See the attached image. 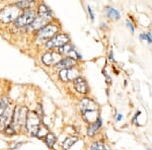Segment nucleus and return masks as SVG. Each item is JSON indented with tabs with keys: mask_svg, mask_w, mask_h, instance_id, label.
Here are the masks:
<instances>
[{
	"mask_svg": "<svg viewBox=\"0 0 152 150\" xmlns=\"http://www.w3.org/2000/svg\"><path fill=\"white\" fill-rule=\"evenodd\" d=\"M62 60L61 59V55L54 52H49L46 53L45 55L42 58V61H43L44 64H46L47 66H51V65H57V64Z\"/></svg>",
	"mask_w": 152,
	"mask_h": 150,
	"instance_id": "0eeeda50",
	"label": "nucleus"
},
{
	"mask_svg": "<svg viewBox=\"0 0 152 150\" xmlns=\"http://www.w3.org/2000/svg\"><path fill=\"white\" fill-rule=\"evenodd\" d=\"M80 109H81L83 114L85 113H91V112H97V105L95 104L90 98H83L80 104Z\"/></svg>",
	"mask_w": 152,
	"mask_h": 150,
	"instance_id": "6e6552de",
	"label": "nucleus"
},
{
	"mask_svg": "<svg viewBox=\"0 0 152 150\" xmlns=\"http://www.w3.org/2000/svg\"><path fill=\"white\" fill-rule=\"evenodd\" d=\"M73 50L72 46L69 45V44H66L65 46L59 48V54H65V55H69L71 51Z\"/></svg>",
	"mask_w": 152,
	"mask_h": 150,
	"instance_id": "6ab92c4d",
	"label": "nucleus"
},
{
	"mask_svg": "<svg viewBox=\"0 0 152 150\" xmlns=\"http://www.w3.org/2000/svg\"><path fill=\"white\" fill-rule=\"evenodd\" d=\"M49 23V20H47V19H45V18H41V16H36V18H35V20H34V23L31 24V29H40L42 28H44V26H47V23Z\"/></svg>",
	"mask_w": 152,
	"mask_h": 150,
	"instance_id": "9b49d317",
	"label": "nucleus"
},
{
	"mask_svg": "<svg viewBox=\"0 0 152 150\" xmlns=\"http://www.w3.org/2000/svg\"><path fill=\"white\" fill-rule=\"evenodd\" d=\"M59 76H60L61 80L63 81H68V78H67V69H62L59 73Z\"/></svg>",
	"mask_w": 152,
	"mask_h": 150,
	"instance_id": "4be33fe9",
	"label": "nucleus"
},
{
	"mask_svg": "<svg viewBox=\"0 0 152 150\" xmlns=\"http://www.w3.org/2000/svg\"><path fill=\"white\" fill-rule=\"evenodd\" d=\"M41 125V118L40 116L37 114L36 112H28V118H26V128L28 131L31 133V135H35L38 132V129L40 128Z\"/></svg>",
	"mask_w": 152,
	"mask_h": 150,
	"instance_id": "20e7f679",
	"label": "nucleus"
},
{
	"mask_svg": "<svg viewBox=\"0 0 152 150\" xmlns=\"http://www.w3.org/2000/svg\"><path fill=\"white\" fill-rule=\"evenodd\" d=\"M34 4V1L31 0H24V1H18L16 2L14 5L16 7H18L19 9H28Z\"/></svg>",
	"mask_w": 152,
	"mask_h": 150,
	"instance_id": "2eb2a0df",
	"label": "nucleus"
},
{
	"mask_svg": "<svg viewBox=\"0 0 152 150\" xmlns=\"http://www.w3.org/2000/svg\"><path fill=\"white\" fill-rule=\"evenodd\" d=\"M28 114V110L26 107H23V105L16 107L13 112L11 126L14 128H20L23 126H26Z\"/></svg>",
	"mask_w": 152,
	"mask_h": 150,
	"instance_id": "f257e3e1",
	"label": "nucleus"
},
{
	"mask_svg": "<svg viewBox=\"0 0 152 150\" xmlns=\"http://www.w3.org/2000/svg\"><path fill=\"white\" fill-rule=\"evenodd\" d=\"M75 64H76V61L74 59L66 57L64 59H62V60L57 64V66L60 68H62V69H67V68H72Z\"/></svg>",
	"mask_w": 152,
	"mask_h": 150,
	"instance_id": "f8f14e48",
	"label": "nucleus"
},
{
	"mask_svg": "<svg viewBox=\"0 0 152 150\" xmlns=\"http://www.w3.org/2000/svg\"><path fill=\"white\" fill-rule=\"evenodd\" d=\"M100 126H102V120H100V118L99 117L94 124L89 125V127H88V129H87V134L89 135V136H94L95 133L97 132V130L100 128Z\"/></svg>",
	"mask_w": 152,
	"mask_h": 150,
	"instance_id": "ddd939ff",
	"label": "nucleus"
},
{
	"mask_svg": "<svg viewBox=\"0 0 152 150\" xmlns=\"http://www.w3.org/2000/svg\"><path fill=\"white\" fill-rule=\"evenodd\" d=\"M39 16L47 19V20H50L52 18V11H51V9L46 4L42 3L39 6Z\"/></svg>",
	"mask_w": 152,
	"mask_h": 150,
	"instance_id": "9d476101",
	"label": "nucleus"
},
{
	"mask_svg": "<svg viewBox=\"0 0 152 150\" xmlns=\"http://www.w3.org/2000/svg\"><path fill=\"white\" fill-rule=\"evenodd\" d=\"M36 18V12L33 9H28L26 12H23V14L18 16V18L14 21L15 26H31L34 23Z\"/></svg>",
	"mask_w": 152,
	"mask_h": 150,
	"instance_id": "39448f33",
	"label": "nucleus"
},
{
	"mask_svg": "<svg viewBox=\"0 0 152 150\" xmlns=\"http://www.w3.org/2000/svg\"><path fill=\"white\" fill-rule=\"evenodd\" d=\"M140 39H145L149 44L152 43V35L151 34H142V35H140Z\"/></svg>",
	"mask_w": 152,
	"mask_h": 150,
	"instance_id": "5701e85b",
	"label": "nucleus"
},
{
	"mask_svg": "<svg viewBox=\"0 0 152 150\" xmlns=\"http://www.w3.org/2000/svg\"><path fill=\"white\" fill-rule=\"evenodd\" d=\"M7 105H8V100H7L6 97H3L0 102V120H1V117L3 115L4 110H6Z\"/></svg>",
	"mask_w": 152,
	"mask_h": 150,
	"instance_id": "aec40b11",
	"label": "nucleus"
},
{
	"mask_svg": "<svg viewBox=\"0 0 152 150\" xmlns=\"http://www.w3.org/2000/svg\"><path fill=\"white\" fill-rule=\"evenodd\" d=\"M91 150H111L105 144L102 142H94L91 146Z\"/></svg>",
	"mask_w": 152,
	"mask_h": 150,
	"instance_id": "a211bd4d",
	"label": "nucleus"
},
{
	"mask_svg": "<svg viewBox=\"0 0 152 150\" xmlns=\"http://www.w3.org/2000/svg\"><path fill=\"white\" fill-rule=\"evenodd\" d=\"M69 42V37L65 34H60V35H56L54 38L51 39L50 41L46 43V47L49 49L52 48H61V47L65 46Z\"/></svg>",
	"mask_w": 152,
	"mask_h": 150,
	"instance_id": "423d86ee",
	"label": "nucleus"
},
{
	"mask_svg": "<svg viewBox=\"0 0 152 150\" xmlns=\"http://www.w3.org/2000/svg\"><path fill=\"white\" fill-rule=\"evenodd\" d=\"M122 118H123V116H122L121 114H119V115H118V117H117V121H120Z\"/></svg>",
	"mask_w": 152,
	"mask_h": 150,
	"instance_id": "a878e982",
	"label": "nucleus"
},
{
	"mask_svg": "<svg viewBox=\"0 0 152 150\" xmlns=\"http://www.w3.org/2000/svg\"><path fill=\"white\" fill-rule=\"evenodd\" d=\"M74 87L78 92L83 93V94L87 93V91H88L87 83L85 82V80L83 79L82 77H77L74 80Z\"/></svg>",
	"mask_w": 152,
	"mask_h": 150,
	"instance_id": "1a4fd4ad",
	"label": "nucleus"
},
{
	"mask_svg": "<svg viewBox=\"0 0 152 150\" xmlns=\"http://www.w3.org/2000/svg\"><path fill=\"white\" fill-rule=\"evenodd\" d=\"M48 131H47V128L44 127V126H40V128L38 129V132H37L36 136L38 138H43V137H46L48 134Z\"/></svg>",
	"mask_w": 152,
	"mask_h": 150,
	"instance_id": "412c9836",
	"label": "nucleus"
},
{
	"mask_svg": "<svg viewBox=\"0 0 152 150\" xmlns=\"http://www.w3.org/2000/svg\"><path fill=\"white\" fill-rule=\"evenodd\" d=\"M58 31V26L56 24H47L42 28L37 34V42L38 43H47L56 36Z\"/></svg>",
	"mask_w": 152,
	"mask_h": 150,
	"instance_id": "f03ea898",
	"label": "nucleus"
},
{
	"mask_svg": "<svg viewBox=\"0 0 152 150\" xmlns=\"http://www.w3.org/2000/svg\"><path fill=\"white\" fill-rule=\"evenodd\" d=\"M87 10H88V13L90 14V18H91V20H94V12H92L89 5H87Z\"/></svg>",
	"mask_w": 152,
	"mask_h": 150,
	"instance_id": "b1692460",
	"label": "nucleus"
},
{
	"mask_svg": "<svg viewBox=\"0 0 152 150\" xmlns=\"http://www.w3.org/2000/svg\"><path fill=\"white\" fill-rule=\"evenodd\" d=\"M127 24H128V26L130 29H131V31H135V29H134V26H133V24H132V23L130 20H127Z\"/></svg>",
	"mask_w": 152,
	"mask_h": 150,
	"instance_id": "393cba45",
	"label": "nucleus"
},
{
	"mask_svg": "<svg viewBox=\"0 0 152 150\" xmlns=\"http://www.w3.org/2000/svg\"><path fill=\"white\" fill-rule=\"evenodd\" d=\"M45 138H46V143H47V145L50 147V148H52L54 146V143L56 142V138H55V136H54V134H52V133H48L47 136H46Z\"/></svg>",
	"mask_w": 152,
	"mask_h": 150,
	"instance_id": "f3484780",
	"label": "nucleus"
},
{
	"mask_svg": "<svg viewBox=\"0 0 152 150\" xmlns=\"http://www.w3.org/2000/svg\"><path fill=\"white\" fill-rule=\"evenodd\" d=\"M77 142V138L76 137H69V138L65 139L64 143H63V148L65 150L69 149L73 144H75Z\"/></svg>",
	"mask_w": 152,
	"mask_h": 150,
	"instance_id": "dca6fc26",
	"label": "nucleus"
},
{
	"mask_svg": "<svg viewBox=\"0 0 152 150\" xmlns=\"http://www.w3.org/2000/svg\"><path fill=\"white\" fill-rule=\"evenodd\" d=\"M20 15V9L15 5L6 6L0 11V21L4 23H11L13 20H16L18 16Z\"/></svg>",
	"mask_w": 152,
	"mask_h": 150,
	"instance_id": "7ed1b4c3",
	"label": "nucleus"
},
{
	"mask_svg": "<svg viewBox=\"0 0 152 150\" xmlns=\"http://www.w3.org/2000/svg\"><path fill=\"white\" fill-rule=\"evenodd\" d=\"M105 12H107V15L109 16L110 18L112 19H119L120 18V12L117 10V9L113 8V7H107L105 9Z\"/></svg>",
	"mask_w": 152,
	"mask_h": 150,
	"instance_id": "4468645a",
	"label": "nucleus"
}]
</instances>
